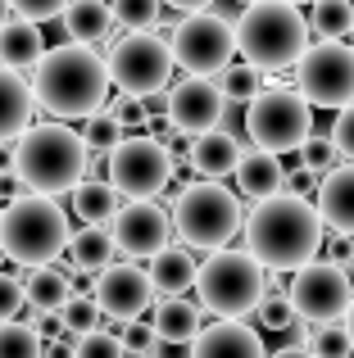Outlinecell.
<instances>
[{
  "label": "cell",
  "mask_w": 354,
  "mask_h": 358,
  "mask_svg": "<svg viewBox=\"0 0 354 358\" xmlns=\"http://www.w3.org/2000/svg\"><path fill=\"white\" fill-rule=\"evenodd\" d=\"M246 250L259 259L264 272H295L323 250V218L304 195L277 191L268 200H255V209L241 218Z\"/></svg>",
  "instance_id": "6da1fadb"
},
{
  "label": "cell",
  "mask_w": 354,
  "mask_h": 358,
  "mask_svg": "<svg viewBox=\"0 0 354 358\" xmlns=\"http://www.w3.org/2000/svg\"><path fill=\"white\" fill-rule=\"evenodd\" d=\"M32 100L50 118H87L109 100V73L105 59L87 41H64L55 50H41L32 64Z\"/></svg>",
  "instance_id": "7a4b0ae2"
},
{
  "label": "cell",
  "mask_w": 354,
  "mask_h": 358,
  "mask_svg": "<svg viewBox=\"0 0 354 358\" xmlns=\"http://www.w3.org/2000/svg\"><path fill=\"white\" fill-rule=\"evenodd\" d=\"M9 168L23 182V191L32 195H69L73 186L87 177V155L91 150L82 145V136L69 127V122H27L14 141H9Z\"/></svg>",
  "instance_id": "3957f363"
},
{
  "label": "cell",
  "mask_w": 354,
  "mask_h": 358,
  "mask_svg": "<svg viewBox=\"0 0 354 358\" xmlns=\"http://www.w3.org/2000/svg\"><path fill=\"white\" fill-rule=\"evenodd\" d=\"M236 32V50L246 64L264 69H295L304 50H309V18L291 0H250L246 14L232 23Z\"/></svg>",
  "instance_id": "277c9868"
},
{
  "label": "cell",
  "mask_w": 354,
  "mask_h": 358,
  "mask_svg": "<svg viewBox=\"0 0 354 358\" xmlns=\"http://www.w3.org/2000/svg\"><path fill=\"white\" fill-rule=\"evenodd\" d=\"M64 245H69V213L59 209V200L23 191L18 200L0 204V254L18 268L59 263Z\"/></svg>",
  "instance_id": "5b68a950"
},
{
  "label": "cell",
  "mask_w": 354,
  "mask_h": 358,
  "mask_svg": "<svg viewBox=\"0 0 354 358\" xmlns=\"http://www.w3.org/2000/svg\"><path fill=\"white\" fill-rule=\"evenodd\" d=\"M264 281L268 272L259 268V259L250 250H209V259L195 268V304L213 317H250L255 304L264 299Z\"/></svg>",
  "instance_id": "8992f818"
},
{
  "label": "cell",
  "mask_w": 354,
  "mask_h": 358,
  "mask_svg": "<svg viewBox=\"0 0 354 358\" xmlns=\"http://www.w3.org/2000/svg\"><path fill=\"white\" fill-rule=\"evenodd\" d=\"M173 231L182 236L186 250H218V245H232V236L241 231V209L236 191H227L222 182L204 177V182H191L177 191L173 200Z\"/></svg>",
  "instance_id": "52a82bcc"
},
{
  "label": "cell",
  "mask_w": 354,
  "mask_h": 358,
  "mask_svg": "<svg viewBox=\"0 0 354 358\" xmlns=\"http://www.w3.org/2000/svg\"><path fill=\"white\" fill-rule=\"evenodd\" d=\"M173 50L160 32H127L123 41L109 45V59H105V73H109V87H118L123 96H164L173 87Z\"/></svg>",
  "instance_id": "ba28073f"
},
{
  "label": "cell",
  "mask_w": 354,
  "mask_h": 358,
  "mask_svg": "<svg viewBox=\"0 0 354 358\" xmlns=\"http://www.w3.org/2000/svg\"><path fill=\"white\" fill-rule=\"evenodd\" d=\"M313 131V105L291 87H264L255 100H246V136L259 150L291 155Z\"/></svg>",
  "instance_id": "9c48e42d"
},
{
  "label": "cell",
  "mask_w": 354,
  "mask_h": 358,
  "mask_svg": "<svg viewBox=\"0 0 354 358\" xmlns=\"http://www.w3.org/2000/svg\"><path fill=\"white\" fill-rule=\"evenodd\" d=\"M105 177L127 200H155L177 177V168L160 136H118L105 150Z\"/></svg>",
  "instance_id": "30bf717a"
},
{
  "label": "cell",
  "mask_w": 354,
  "mask_h": 358,
  "mask_svg": "<svg viewBox=\"0 0 354 358\" xmlns=\"http://www.w3.org/2000/svg\"><path fill=\"white\" fill-rule=\"evenodd\" d=\"M295 91L313 109H341L354 100V45L318 41L295 59Z\"/></svg>",
  "instance_id": "8fae6325"
},
{
  "label": "cell",
  "mask_w": 354,
  "mask_h": 358,
  "mask_svg": "<svg viewBox=\"0 0 354 358\" xmlns=\"http://www.w3.org/2000/svg\"><path fill=\"white\" fill-rule=\"evenodd\" d=\"M169 50H173L177 69L213 78V73H218L222 64H232V55H236V32H232V23L222 14L195 9V14H182V23L173 27Z\"/></svg>",
  "instance_id": "7c38bea8"
},
{
  "label": "cell",
  "mask_w": 354,
  "mask_h": 358,
  "mask_svg": "<svg viewBox=\"0 0 354 358\" xmlns=\"http://www.w3.org/2000/svg\"><path fill=\"white\" fill-rule=\"evenodd\" d=\"M286 299H291L295 317L300 322H341L354 299V286H350V272L341 263H304L295 268L291 286H286Z\"/></svg>",
  "instance_id": "4fadbf2b"
},
{
  "label": "cell",
  "mask_w": 354,
  "mask_h": 358,
  "mask_svg": "<svg viewBox=\"0 0 354 358\" xmlns=\"http://www.w3.org/2000/svg\"><path fill=\"white\" fill-rule=\"evenodd\" d=\"M222 109H227V96L204 73H186L177 87H169V100H164V114L177 136H200V131L222 127Z\"/></svg>",
  "instance_id": "5bb4252c"
},
{
  "label": "cell",
  "mask_w": 354,
  "mask_h": 358,
  "mask_svg": "<svg viewBox=\"0 0 354 358\" xmlns=\"http://www.w3.org/2000/svg\"><path fill=\"white\" fill-rule=\"evenodd\" d=\"M109 236H114V250L123 259H150L155 250H164L173 236V218L164 213V204L155 200H127L114 209V218L105 222Z\"/></svg>",
  "instance_id": "9a60e30c"
},
{
  "label": "cell",
  "mask_w": 354,
  "mask_h": 358,
  "mask_svg": "<svg viewBox=\"0 0 354 358\" xmlns=\"http://www.w3.org/2000/svg\"><path fill=\"white\" fill-rule=\"evenodd\" d=\"M96 308L100 317H114V322H127V317H141L146 308L155 304V286L146 277V268H136L132 259L109 263V268L96 272Z\"/></svg>",
  "instance_id": "2e32d148"
},
{
  "label": "cell",
  "mask_w": 354,
  "mask_h": 358,
  "mask_svg": "<svg viewBox=\"0 0 354 358\" xmlns=\"http://www.w3.org/2000/svg\"><path fill=\"white\" fill-rule=\"evenodd\" d=\"M191 358H268V350L264 336L246 327V317H218V322L195 331Z\"/></svg>",
  "instance_id": "e0dca14e"
},
{
  "label": "cell",
  "mask_w": 354,
  "mask_h": 358,
  "mask_svg": "<svg viewBox=\"0 0 354 358\" xmlns=\"http://www.w3.org/2000/svg\"><path fill=\"white\" fill-rule=\"evenodd\" d=\"M318 218H323V231L332 236H354V164H337L323 173L318 182Z\"/></svg>",
  "instance_id": "ac0fdd59"
},
{
  "label": "cell",
  "mask_w": 354,
  "mask_h": 358,
  "mask_svg": "<svg viewBox=\"0 0 354 358\" xmlns=\"http://www.w3.org/2000/svg\"><path fill=\"white\" fill-rule=\"evenodd\" d=\"M114 236H109V227L105 222H87L82 231H69V245H64V254L59 259H69L64 263V272H82V277H96L100 268H109L114 263Z\"/></svg>",
  "instance_id": "d6986e66"
},
{
  "label": "cell",
  "mask_w": 354,
  "mask_h": 358,
  "mask_svg": "<svg viewBox=\"0 0 354 358\" xmlns=\"http://www.w3.org/2000/svg\"><path fill=\"white\" fill-rule=\"evenodd\" d=\"M236 191L246 195V200H268V195L282 191L286 182V168H282V155H273V150H241L236 159Z\"/></svg>",
  "instance_id": "ffe728a7"
},
{
  "label": "cell",
  "mask_w": 354,
  "mask_h": 358,
  "mask_svg": "<svg viewBox=\"0 0 354 358\" xmlns=\"http://www.w3.org/2000/svg\"><path fill=\"white\" fill-rule=\"evenodd\" d=\"M241 159V141L232 136V131L213 127V131H200V136H191V145H186V168H195L200 177H227L232 168H236Z\"/></svg>",
  "instance_id": "44dd1931"
},
{
  "label": "cell",
  "mask_w": 354,
  "mask_h": 358,
  "mask_svg": "<svg viewBox=\"0 0 354 358\" xmlns=\"http://www.w3.org/2000/svg\"><path fill=\"white\" fill-rule=\"evenodd\" d=\"M150 327H155V336H160V345H191L195 331L204 327V308L186 295H160Z\"/></svg>",
  "instance_id": "7402d4cb"
},
{
  "label": "cell",
  "mask_w": 354,
  "mask_h": 358,
  "mask_svg": "<svg viewBox=\"0 0 354 358\" xmlns=\"http://www.w3.org/2000/svg\"><path fill=\"white\" fill-rule=\"evenodd\" d=\"M32 114H36V100H32L27 78L18 69H5V64H0V145H9V141L32 122Z\"/></svg>",
  "instance_id": "603a6c76"
},
{
  "label": "cell",
  "mask_w": 354,
  "mask_h": 358,
  "mask_svg": "<svg viewBox=\"0 0 354 358\" xmlns=\"http://www.w3.org/2000/svg\"><path fill=\"white\" fill-rule=\"evenodd\" d=\"M195 254L186 250V245H164V250L150 254V268H146V277H150L155 295H186V290L195 286Z\"/></svg>",
  "instance_id": "cb8c5ba5"
},
{
  "label": "cell",
  "mask_w": 354,
  "mask_h": 358,
  "mask_svg": "<svg viewBox=\"0 0 354 358\" xmlns=\"http://www.w3.org/2000/svg\"><path fill=\"white\" fill-rule=\"evenodd\" d=\"M73 295V277L55 263H41V268H27L23 277V304L32 313H59L64 299Z\"/></svg>",
  "instance_id": "d4e9b609"
},
{
  "label": "cell",
  "mask_w": 354,
  "mask_h": 358,
  "mask_svg": "<svg viewBox=\"0 0 354 358\" xmlns=\"http://www.w3.org/2000/svg\"><path fill=\"white\" fill-rule=\"evenodd\" d=\"M45 41H41V23H27V18H9L0 23V64L5 69H32L41 59Z\"/></svg>",
  "instance_id": "484cf974"
},
{
  "label": "cell",
  "mask_w": 354,
  "mask_h": 358,
  "mask_svg": "<svg viewBox=\"0 0 354 358\" xmlns=\"http://www.w3.org/2000/svg\"><path fill=\"white\" fill-rule=\"evenodd\" d=\"M59 18H64V32H69V41H87V45L105 41L109 27H114V14H109L105 0H69Z\"/></svg>",
  "instance_id": "4316f807"
},
{
  "label": "cell",
  "mask_w": 354,
  "mask_h": 358,
  "mask_svg": "<svg viewBox=\"0 0 354 358\" xmlns=\"http://www.w3.org/2000/svg\"><path fill=\"white\" fill-rule=\"evenodd\" d=\"M69 195H73V213H78L82 222H109L114 209H118V200H123V195L109 182H100V177H82Z\"/></svg>",
  "instance_id": "83f0119b"
},
{
  "label": "cell",
  "mask_w": 354,
  "mask_h": 358,
  "mask_svg": "<svg viewBox=\"0 0 354 358\" xmlns=\"http://www.w3.org/2000/svg\"><path fill=\"white\" fill-rule=\"evenodd\" d=\"M354 27V0H313L309 9V32L323 41H346Z\"/></svg>",
  "instance_id": "f1b7e54d"
},
{
  "label": "cell",
  "mask_w": 354,
  "mask_h": 358,
  "mask_svg": "<svg viewBox=\"0 0 354 358\" xmlns=\"http://www.w3.org/2000/svg\"><path fill=\"white\" fill-rule=\"evenodd\" d=\"M218 91L232 100V105H246V100H255L259 91H264V73L255 69V64H222L218 69Z\"/></svg>",
  "instance_id": "f546056e"
},
{
  "label": "cell",
  "mask_w": 354,
  "mask_h": 358,
  "mask_svg": "<svg viewBox=\"0 0 354 358\" xmlns=\"http://www.w3.org/2000/svg\"><path fill=\"white\" fill-rule=\"evenodd\" d=\"M304 350L313 358H350V336L341 322H313L309 331H304Z\"/></svg>",
  "instance_id": "4dcf8cb0"
},
{
  "label": "cell",
  "mask_w": 354,
  "mask_h": 358,
  "mask_svg": "<svg viewBox=\"0 0 354 358\" xmlns=\"http://www.w3.org/2000/svg\"><path fill=\"white\" fill-rule=\"evenodd\" d=\"M78 136H82V145H87L91 155H105V150L114 145L118 136H123V122H118V118L109 114L105 105H100L96 114H87V118H82V131H78Z\"/></svg>",
  "instance_id": "1f68e13d"
},
{
  "label": "cell",
  "mask_w": 354,
  "mask_h": 358,
  "mask_svg": "<svg viewBox=\"0 0 354 358\" xmlns=\"http://www.w3.org/2000/svg\"><path fill=\"white\" fill-rule=\"evenodd\" d=\"M41 345L45 341L27 322H0V358H41Z\"/></svg>",
  "instance_id": "d6a6232c"
},
{
  "label": "cell",
  "mask_w": 354,
  "mask_h": 358,
  "mask_svg": "<svg viewBox=\"0 0 354 358\" xmlns=\"http://www.w3.org/2000/svg\"><path fill=\"white\" fill-rule=\"evenodd\" d=\"M109 14H114V23H123L127 32H146V27L160 23L164 0H114V5H109Z\"/></svg>",
  "instance_id": "836d02e7"
},
{
  "label": "cell",
  "mask_w": 354,
  "mask_h": 358,
  "mask_svg": "<svg viewBox=\"0 0 354 358\" xmlns=\"http://www.w3.org/2000/svg\"><path fill=\"white\" fill-rule=\"evenodd\" d=\"M118 345H123L127 358H160V336H155V327L150 322H136V317H127V322H123Z\"/></svg>",
  "instance_id": "e575fe53"
},
{
  "label": "cell",
  "mask_w": 354,
  "mask_h": 358,
  "mask_svg": "<svg viewBox=\"0 0 354 358\" xmlns=\"http://www.w3.org/2000/svg\"><path fill=\"white\" fill-rule=\"evenodd\" d=\"M73 358H127L123 345H118V331H105V327H91L73 341Z\"/></svg>",
  "instance_id": "d590c367"
},
{
  "label": "cell",
  "mask_w": 354,
  "mask_h": 358,
  "mask_svg": "<svg viewBox=\"0 0 354 358\" xmlns=\"http://www.w3.org/2000/svg\"><path fill=\"white\" fill-rule=\"evenodd\" d=\"M337 164H341V155H337V145H332V136L309 131L304 145H300V168H304V173H313V177H323L327 168H337Z\"/></svg>",
  "instance_id": "8d00e7d4"
},
{
  "label": "cell",
  "mask_w": 354,
  "mask_h": 358,
  "mask_svg": "<svg viewBox=\"0 0 354 358\" xmlns=\"http://www.w3.org/2000/svg\"><path fill=\"white\" fill-rule=\"evenodd\" d=\"M59 327H64V331H73V336L91 331V327H100L96 299H91V295H69V299H64V308H59Z\"/></svg>",
  "instance_id": "74e56055"
},
{
  "label": "cell",
  "mask_w": 354,
  "mask_h": 358,
  "mask_svg": "<svg viewBox=\"0 0 354 358\" xmlns=\"http://www.w3.org/2000/svg\"><path fill=\"white\" fill-rule=\"evenodd\" d=\"M255 317L268 327V331H286V327L295 322V308H291V299H286V290L259 299V304H255Z\"/></svg>",
  "instance_id": "f35d334b"
},
{
  "label": "cell",
  "mask_w": 354,
  "mask_h": 358,
  "mask_svg": "<svg viewBox=\"0 0 354 358\" xmlns=\"http://www.w3.org/2000/svg\"><path fill=\"white\" fill-rule=\"evenodd\" d=\"M327 136H332V145H337V155L354 164V100L337 109V118H332V131H327Z\"/></svg>",
  "instance_id": "ab89813d"
},
{
  "label": "cell",
  "mask_w": 354,
  "mask_h": 358,
  "mask_svg": "<svg viewBox=\"0 0 354 358\" xmlns=\"http://www.w3.org/2000/svg\"><path fill=\"white\" fill-rule=\"evenodd\" d=\"M64 5L69 0H9V9H14L18 18H27V23H45V18H59Z\"/></svg>",
  "instance_id": "60d3db41"
},
{
  "label": "cell",
  "mask_w": 354,
  "mask_h": 358,
  "mask_svg": "<svg viewBox=\"0 0 354 358\" xmlns=\"http://www.w3.org/2000/svg\"><path fill=\"white\" fill-rule=\"evenodd\" d=\"M18 313H23V277L0 272V322H9Z\"/></svg>",
  "instance_id": "b9f144b4"
},
{
  "label": "cell",
  "mask_w": 354,
  "mask_h": 358,
  "mask_svg": "<svg viewBox=\"0 0 354 358\" xmlns=\"http://www.w3.org/2000/svg\"><path fill=\"white\" fill-rule=\"evenodd\" d=\"M109 114H114L123 127H146V100H136V96H118L114 105H109Z\"/></svg>",
  "instance_id": "7bdbcfd3"
},
{
  "label": "cell",
  "mask_w": 354,
  "mask_h": 358,
  "mask_svg": "<svg viewBox=\"0 0 354 358\" xmlns=\"http://www.w3.org/2000/svg\"><path fill=\"white\" fill-rule=\"evenodd\" d=\"M164 5H173V9H182V14H195V9H209L213 0H164Z\"/></svg>",
  "instance_id": "ee69618b"
},
{
  "label": "cell",
  "mask_w": 354,
  "mask_h": 358,
  "mask_svg": "<svg viewBox=\"0 0 354 358\" xmlns=\"http://www.w3.org/2000/svg\"><path fill=\"white\" fill-rule=\"evenodd\" d=\"M268 358H313V354L304 350V345H282V350H273Z\"/></svg>",
  "instance_id": "f6af8a7d"
},
{
  "label": "cell",
  "mask_w": 354,
  "mask_h": 358,
  "mask_svg": "<svg viewBox=\"0 0 354 358\" xmlns=\"http://www.w3.org/2000/svg\"><path fill=\"white\" fill-rule=\"evenodd\" d=\"M341 327H346V336H350V350H354V299H350V308H346V322H341Z\"/></svg>",
  "instance_id": "bcb514c9"
},
{
  "label": "cell",
  "mask_w": 354,
  "mask_h": 358,
  "mask_svg": "<svg viewBox=\"0 0 354 358\" xmlns=\"http://www.w3.org/2000/svg\"><path fill=\"white\" fill-rule=\"evenodd\" d=\"M9 14H14V9H9V0H0V23H9Z\"/></svg>",
  "instance_id": "7dc6e473"
},
{
  "label": "cell",
  "mask_w": 354,
  "mask_h": 358,
  "mask_svg": "<svg viewBox=\"0 0 354 358\" xmlns=\"http://www.w3.org/2000/svg\"><path fill=\"white\" fill-rule=\"evenodd\" d=\"M350 45H354V27H350Z\"/></svg>",
  "instance_id": "c3c4849f"
},
{
  "label": "cell",
  "mask_w": 354,
  "mask_h": 358,
  "mask_svg": "<svg viewBox=\"0 0 354 358\" xmlns=\"http://www.w3.org/2000/svg\"><path fill=\"white\" fill-rule=\"evenodd\" d=\"M291 5H304V0H291Z\"/></svg>",
  "instance_id": "681fc988"
},
{
  "label": "cell",
  "mask_w": 354,
  "mask_h": 358,
  "mask_svg": "<svg viewBox=\"0 0 354 358\" xmlns=\"http://www.w3.org/2000/svg\"><path fill=\"white\" fill-rule=\"evenodd\" d=\"M241 5H250V0H241Z\"/></svg>",
  "instance_id": "f907efd6"
},
{
  "label": "cell",
  "mask_w": 354,
  "mask_h": 358,
  "mask_svg": "<svg viewBox=\"0 0 354 358\" xmlns=\"http://www.w3.org/2000/svg\"><path fill=\"white\" fill-rule=\"evenodd\" d=\"M0 259H5V254H0Z\"/></svg>",
  "instance_id": "816d5d0a"
},
{
  "label": "cell",
  "mask_w": 354,
  "mask_h": 358,
  "mask_svg": "<svg viewBox=\"0 0 354 358\" xmlns=\"http://www.w3.org/2000/svg\"><path fill=\"white\" fill-rule=\"evenodd\" d=\"M0 204H5V200H0Z\"/></svg>",
  "instance_id": "f5cc1de1"
}]
</instances>
